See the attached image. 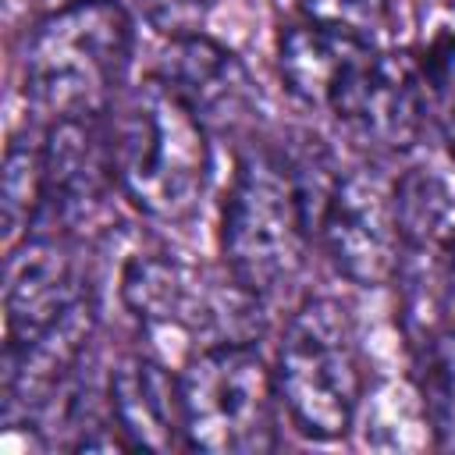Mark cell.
<instances>
[{
    "label": "cell",
    "mask_w": 455,
    "mask_h": 455,
    "mask_svg": "<svg viewBox=\"0 0 455 455\" xmlns=\"http://www.w3.org/2000/svg\"><path fill=\"white\" fill-rule=\"evenodd\" d=\"M132 39V18L117 0L50 7L21 57L28 107L50 124L100 121L128 78Z\"/></svg>",
    "instance_id": "6da1fadb"
},
{
    "label": "cell",
    "mask_w": 455,
    "mask_h": 455,
    "mask_svg": "<svg viewBox=\"0 0 455 455\" xmlns=\"http://www.w3.org/2000/svg\"><path fill=\"white\" fill-rule=\"evenodd\" d=\"M110 153L121 192L156 220L188 217L210 178L206 124L160 78L124 96Z\"/></svg>",
    "instance_id": "7a4b0ae2"
},
{
    "label": "cell",
    "mask_w": 455,
    "mask_h": 455,
    "mask_svg": "<svg viewBox=\"0 0 455 455\" xmlns=\"http://www.w3.org/2000/svg\"><path fill=\"white\" fill-rule=\"evenodd\" d=\"M313 217L284 153L249 149L238 160L220 220V252L228 274L267 299L302 270Z\"/></svg>",
    "instance_id": "3957f363"
},
{
    "label": "cell",
    "mask_w": 455,
    "mask_h": 455,
    "mask_svg": "<svg viewBox=\"0 0 455 455\" xmlns=\"http://www.w3.org/2000/svg\"><path fill=\"white\" fill-rule=\"evenodd\" d=\"M274 380L302 434L331 441L352 427L363 402V363L352 316L338 299H306L291 313Z\"/></svg>",
    "instance_id": "277c9868"
},
{
    "label": "cell",
    "mask_w": 455,
    "mask_h": 455,
    "mask_svg": "<svg viewBox=\"0 0 455 455\" xmlns=\"http://www.w3.org/2000/svg\"><path fill=\"white\" fill-rule=\"evenodd\" d=\"M178 384L188 448L259 455L277 444V380L249 341L203 345Z\"/></svg>",
    "instance_id": "5b68a950"
},
{
    "label": "cell",
    "mask_w": 455,
    "mask_h": 455,
    "mask_svg": "<svg viewBox=\"0 0 455 455\" xmlns=\"http://www.w3.org/2000/svg\"><path fill=\"white\" fill-rule=\"evenodd\" d=\"M121 295L128 309L153 323V327H185V331H206L210 345L217 341H249L256 295L245 291L235 277L228 284L206 281L188 263L153 252L135 256L124 267Z\"/></svg>",
    "instance_id": "8992f818"
},
{
    "label": "cell",
    "mask_w": 455,
    "mask_h": 455,
    "mask_svg": "<svg viewBox=\"0 0 455 455\" xmlns=\"http://www.w3.org/2000/svg\"><path fill=\"white\" fill-rule=\"evenodd\" d=\"M316 238L334 270L352 284H387L398 267L395 185H387L373 171L338 174L316 220Z\"/></svg>",
    "instance_id": "52a82bcc"
},
{
    "label": "cell",
    "mask_w": 455,
    "mask_h": 455,
    "mask_svg": "<svg viewBox=\"0 0 455 455\" xmlns=\"http://www.w3.org/2000/svg\"><path fill=\"white\" fill-rule=\"evenodd\" d=\"M427 103L430 92L412 57L370 50L327 114H334L338 124H345L363 146L380 153H405L423 135Z\"/></svg>",
    "instance_id": "ba28073f"
},
{
    "label": "cell",
    "mask_w": 455,
    "mask_h": 455,
    "mask_svg": "<svg viewBox=\"0 0 455 455\" xmlns=\"http://www.w3.org/2000/svg\"><path fill=\"white\" fill-rule=\"evenodd\" d=\"M110 181H117L114 153L100 121L50 124L43 142V203L32 228L71 238L103 210Z\"/></svg>",
    "instance_id": "9c48e42d"
},
{
    "label": "cell",
    "mask_w": 455,
    "mask_h": 455,
    "mask_svg": "<svg viewBox=\"0 0 455 455\" xmlns=\"http://www.w3.org/2000/svg\"><path fill=\"white\" fill-rule=\"evenodd\" d=\"M85 295L89 288L75 263L71 238L57 231L25 235L7 259V341L39 334Z\"/></svg>",
    "instance_id": "30bf717a"
},
{
    "label": "cell",
    "mask_w": 455,
    "mask_h": 455,
    "mask_svg": "<svg viewBox=\"0 0 455 455\" xmlns=\"http://www.w3.org/2000/svg\"><path fill=\"white\" fill-rule=\"evenodd\" d=\"M153 78H160L206 128H231L256 100L245 64L203 32L171 39Z\"/></svg>",
    "instance_id": "8fae6325"
},
{
    "label": "cell",
    "mask_w": 455,
    "mask_h": 455,
    "mask_svg": "<svg viewBox=\"0 0 455 455\" xmlns=\"http://www.w3.org/2000/svg\"><path fill=\"white\" fill-rule=\"evenodd\" d=\"M110 419L132 448L171 451L185 444L178 377L149 355L121 359L110 373Z\"/></svg>",
    "instance_id": "7c38bea8"
},
{
    "label": "cell",
    "mask_w": 455,
    "mask_h": 455,
    "mask_svg": "<svg viewBox=\"0 0 455 455\" xmlns=\"http://www.w3.org/2000/svg\"><path fill=\"white\" fill-rule=\"evenodd\" d=\"M370 50H384V46H370V43L299 21L284 28L277 39V68L284 85L302 103L331 110L334 96L341 92V85Z\"/></svg>",
    "instance_id": "4fadbf2b"
},
{
    "label": "cell",
    "mask_w": 455,
    "mask_h": 455,
    "mask_svg": "<svg viewBox=\"0 0 455 455\" xmlns=\"http://www.w3.org/2000/svg\"><path fill=\"white\" fill-rule=\"evenodd\" d=\"M43 203V146L14 139L4 156V185H0V217L4 242L14 245L18 235H28Z\"/></svg>",
    "instance_id": "5bb4252c"
},
{
    "label": "cell",
    "mask_w": 455,
    "mask_h": 455,
    "mask_svg": "<svg viewBox=\"0 0 455 455\" xmlns=\"http://www.w3.org/2000/svg\"><path fill=\"white\" fill-rule=\"evenodd\" d=\"M295 14L306 25L384 46L395 28V11L391 0H291Z\"/></svg>",
    "instance_id": "9a60e30c"
},
{
    "label": "cell",
    "mask_w": 455,
    "mask_h": 455,
    "mask_svg": "<svg viewBox=\"0 0 455 455\" xmlns=\"http://www.w3.org/2000/svg\"><path fill=\"white\" fill-rule=\"evenodd\" d=\"M419 64V75L427 82V92L437 100L441 107V132H444V142L455 156V36H441L427 46L423 60Z\"/></svg>",
    "instance_id": "2e32d148"
},
{
    "label": "cell",
    "mask_w": 455,
    "mask_h": 455,
    "mask_svg": "<svg viewBox=\"0 0 455 455\" xmlns=\"http://www.w3.org/2000/svg\"><path fill=\"white\" fill-rule=\"evenodd\" d=\"M142 18L160 32V36H192L203 28V21L210 18V11L217 7V0H135Z\"/></svg>",
    "instance_id": "e0dca14e"
},
{
    "label": "cell",
    "mask_w": 455,
    "mask_h": 455,
    "mask_svg": "<svg viewBox=\"0 0 455 455\" xmlns=\"http://www.w3.org/2000/svg\"><path fill=\"white\" fill-rule=\"evenodd\" d=\"M60 4H71V0H50V7H60Z\"/></svg>",
    "instance_id": "ac0fdd59"
}]
</instances>
